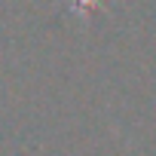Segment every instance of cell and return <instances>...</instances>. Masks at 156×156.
Here are the masks:
<instances>
[{"mask_svg": "<svg viewBox=\"0 0 156 156\" xmlns=\"http://www.w3.org/2000/svg\"><path fill=\"white\" fill-rule=\"evenodd\" d=\"M83 3H89V0H83Z\"/></svg>", "mask_w": 156, "mask_h": 156, "instance_id": "obj_1", "label": "cell"}]
</instances>
